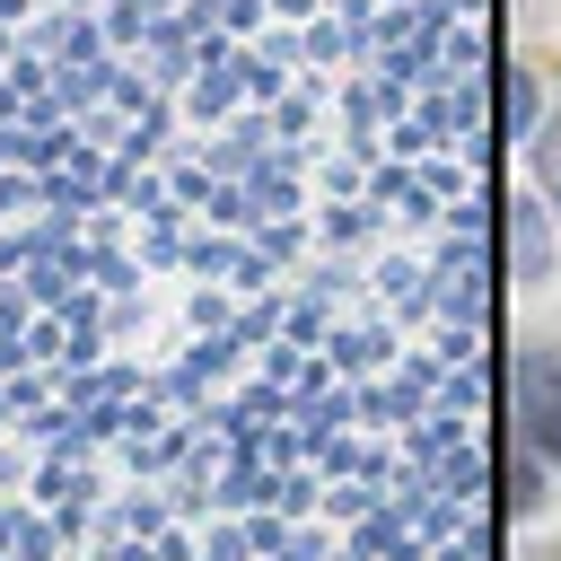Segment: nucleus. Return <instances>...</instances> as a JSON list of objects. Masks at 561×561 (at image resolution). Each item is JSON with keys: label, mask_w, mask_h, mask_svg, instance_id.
<instances>
[{"label": "nucleus", "mask_w": 561, "mask_h": 561, "mask_svg": "<svg viewBox=\"0 0 561 561\" xmlns=\"http://www.w3.org/2000/svg\"><path fill=\"white\" fill-rule=\"evenodd\" d=\"M517 421L543 456H561V351H543V342L517 351Z\"/></svg>", "instance_id": "f257e3e1"}, {"label": "nucleus", "mask_w": 561, "mask_h": 561, "mask_svg": "<svg viewBox=\"0 0 561 561\" xmlns=\"http://www.w3.org/2000/svg\"><path fill=\"white\" fill-rule=\"evenodd\" d=\"M508 263H517V280H543V210L535 202L508 210Z\"/></svg>", "instance_id": "f03ea898"}, {"label": "nucleus", "mask_w": 561, "mask_h": 561, "mask_svg": "<svg viewBox=\"0 0 561 561\" xmlns=\"http://www.w3.org/2000/svg\"><path fill=\"white\" fill-rule=\"evenodd\" d=\"M508 131H535V79L508 70Z\"/></svg>", "instance_id": "7ed1b4c3"}, {"label": "nucleus", "mask_w": 561, "mask_h": 561, "mask_svg": "<svg viewBox=\"0 0 561 561\" xmlns=\"http://www.w3.org/2000/svg\"><path fill=\"white\" fill-rule=\"evenodd\" d=\"M508 500H517V508H535V500H543V482H535V465H526V456H517V473H508Z\"/></svg>", "instance_id": "20e7f679"}]
</instances>
